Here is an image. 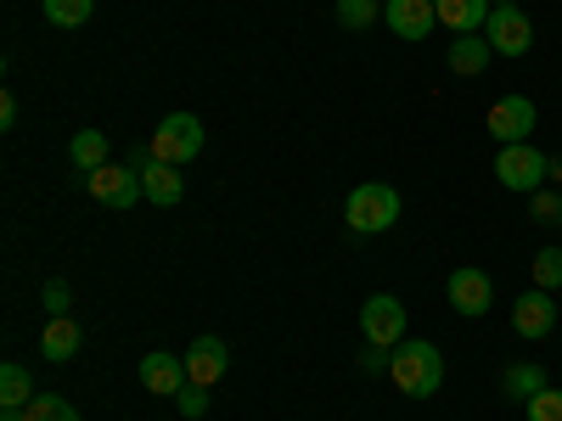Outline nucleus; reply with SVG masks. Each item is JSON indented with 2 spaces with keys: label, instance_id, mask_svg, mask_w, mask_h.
Masks as SVG:
<instances>
[{
  "label": "nucleus",
  "instance_id": "nucleus-27",
  "mask_svg": "<svg viewBox=\"0 0 562 421\" xmlns=\"http://www.w3.org/2000/svg\"><path fill=\"white\" fill-rule=\"evenodd\" d=\"M175 405H180V416H192V421H198V416L209 410V388H198V383H186V388L175 394Z\"/></svg>",
  "mask_w": 562,
  "mask_h": 421
},
{
  "label": "nucleus",
  "instance_id": "nucleus-4",
  "mask_svg": "<svg viewBox=\"0 0 562 421\" xmlns=\"http://www.w3.org/2000/svg\"><path fill=\"white\" fill-rule=\"evenodd\" d=\"M203 152V118L198 113H169L158 129H153V158L158 163H192Z\"/></svg>",
  "mask_w": 562,
  "mask_h": 421
},
{
  "label": "nucleus",
  "instance_id": "nucleus-13",
  "mask_svg": "<svg viewBox=\"0 0 562 421\" xmlns=\"http://www.w3.org/2000/svg\"><path fill=\"white\" fill-rule=\"evenodd\" d=\"M186 383H192V377H186V354H147V360H140V388H147V394L175 399Z\"/></svg>",
  "mask_w": 562,
  "mask_h": 421
},
{
  "label": "nucleus",
  "instance_id": "nucleus-33",
  "mask_svg": "<svg viewBox=\"0 0 562 421\" xmlns=\"http://www.w3.org/2000/svg\"><path fill=\"white\" fill-rule=\"evenodd\" d=\"M495 7H518V0H495Z\"/></svg>",
  "mask_w": 562,
  "mask_h": 421
},
{
  "label": "nucleus",
  "instance_id": "nucleus-14",
  "mask_svg": "<svg viewBox=\"0 0 562 421\" xmlns=\"http://www.w3.org/2000/svg\"><path fill=\"white\" fill-rule=\"evenodd\" d=\"M225 365H231V354H225L220 338H198L192 349H186V377H192L198 388H214L225 377Z\"/></svg>",
  "mask_w": 562,
  "mask_h": 421
},
{
  "label": "nucleus",
  "instance_id": "nucleus-18",
  "mask_svg": "<svg viewBox=\"0 0 562 421\" xmlns=\"http://www.w3.org/2000/svg\"><path fill=\"white\" fill-rule=\"evenodd\" d=\"M68 158H74V169L97 174L102 163H113V158H108V135H102V129H79V135L68 140Z\"/></svg>",
  "mask_w": 562,
  "mask_h": 421
},
{
  "label": "nucleus",
  "instance_id": "nucleus-25",
  "mask_svg": "<svg viewBox=\"0 0 562 421\" xmlns=\"http://www.w3.org/2000/svg\"><path fill=\"white\" fill-rule=\"evenodd\" d=\"M529 219H535V225H562V197L540 185V192L529 197Z\"/></svg>",
  "mask_w": 562,
  "mask_h": 421
},
{
  "label": "nucleus",
  "instance_id": "nucleus-24",
  "mask_svg": "<svg viewBox=\"0 0 562 421\" xmlns=\"http://www.w3.org/2000/svg\"><path fill=\"white\" fill-rule=\"evenodd\" d=\"M535 287H546V293L562 287V248H540L535 253Z\"/></svg>",
  "mask_w": 562,
  "mask_h": 421
},
{
  "label": "nucleus",
  "instance_id": "nucleus-1",
  "mask_svg": "<svg viewBox=\"0 0 562 421\" xmlns=\"http://www.w3.org/2000/svg\"><path fill=\"white\" fill-rule=\"evenodd\" d=\"M389 371H394V388H400V394H411V399H428V394H439V383H445V354H439L434 343H416V338H405V343L394 349Z\"/></svg>",
  "mask_w": 562,
  "mask_h": 421
},
{
  "label": "nucleus",
  "instance_id": "nucleus-17",
  "mask_svg": "<svg viewBox=\"0 0 562 421\" xmlns=\"http://www.w3.org/2000/svg\"><path fill=\"white\" fill-rule=\"evenodd\" d=\"M79 343H85V332H79V320L57 315L52 326H45V338H40V354L63 365V360H74V354H79Z\"/></svg>",
  "mask_w": 562,
  "mask_h": 421
},
{
  "label": "nucleus",
  "instance_id": "nucleus-28",
  "mask_svg": "<svg viewBox=\"0 0 562 421\" xmlns=\"http://www.w3.org/2000/svg\"><path fill=\"white\" fill-rule=\"evenodd\" d=\"M40 298H45V315H52V320L68 315V281H45V293H40Z\"/></svg>",
  "mask_w": 562,
  "mask_h": 421
},
{
  "label": "nucleus",
  "instance_id": "nucleus-20",
  "mask_svg": "<svg viewBox=\"0 0 562 421\" xmlns=\"http://www.w3.org/2000/svg\"><path fill=\"white\" fill-rule=\"evenodd\" d=\"M501 388H506V399H524V405H529V399L546 388V371H540V365H512L506 377H501Z\"/></svg>",
  "mask_w": 562,
  "mask_h": 421
},
{
  "label": "nucleus",
  "instance_id": "nucleus-15",
  "mask_svg": "<svg viewBox=\"0 0 562 421\" xmlns=\"http://www.w3.org/2000/svg\"><path fill=\"white\" fill-rule=\"evenodd\" d=\"M434 7H439V23H445V29L479 34V29L490 23V12H495V0H434Z\"/></svg>",
  "mask_w": 562,
  "mask_h": 421
},
{
  "label": "nucleus",
  "instance_id": "nucleus-11",
  "mask_svg": "<svg viewBox=\"0 0 562 421\" xmlns=\"http://www.w3.org/2000/svg\"><path fill=\"white\" fill-rule=\"evenodd\" d=\"M135 169H140V192H147V203L175 208V203L186 197V180H180L175 163H158V158L147 152V158H135Z\"/></svg>",
  "mask_w": 562,
  "mask_h": 421
},
{
  "label": "nucleus",
  "instance_id": "nucleus-2",
  "mask_svg": "<svg viewBox=\"0 0 562 421\" xmlns=\"http://www.w3.org/2000/svg\"><path fill=\"white\" fill-rule=\"evenodd\" d=\"M400 208H405V203H400L394 185H383V180H366V185H355V192H349L344 219H349L355 237H383V230H394Z\"/></svg>",
  "mask_w": 562,
  "mask_h": 421
},
{
  "label": "nucleus",
  "instance_id": "nucleus-32",
  "mask_svg": "<svg viewBox=\"0 0 562 421\" xmlns=\"http://www.w3.org/2000/svg\"><path fill=\"white\" fill-rule=\"evenodd\" d=\"M0 421H29V416H23V410H7V416H0Z\"/></svg>",
  "mask_w": 562,
  "mask_h": 421
},
{
  "label": "nucleus",
  "instance_id": "nucleus-6",
  "mask_svg": "<svg viewBox=\"0 0 562 421\" xmlns=\"http://www.w3.org/2000/svg\"><path fill=\"white\" fill-rule=\"evenodd\" d=\"M85 192L113 214H130L140 197H147L140 192V169H124V163H102L97 174H85Z\"/></svg>",
  "mask_w": 562,
  "mask_h": 421
},
{
  "label": "nucleus",
  "instance_id": "nucleus-9",
  "mask_svg": "<svg viewBox=\"0 0 562 421\" xmlns=\"http://www.w3.org/2000/svg\"><path fill=\"white\" fill-rule=\"evenodd\" d=\"M490 304H495V287H490L484 270H473V264L450 270V309H456V315L479 320V315H490Z\"/></svg>",
  "mask_w": 562,
  "mask_h": 421
},
{
  "label": "nucleus",
  "instance_id": "nucleus-29",
  "mask_svg": "<svg viewBox=\"0 0 562 421\" xmlns=\"http://www.w3.org/2000/svg\"><path fill=\"white\" fill-rule=\"evenodd\" d=\"M12 124H18V102L0 96V129H12Z\"/></svg>",
  "mask_w": 562,
  "mask_h": 421
},
{
  "label": "nucleus",
  "instance_id": "nucleus-5",
  "mask_svg": "<svg viewBox=\"0 0 562 421\" xmlns=\"http://www.w3.org/2000/svg\"><path fill=\"white\" fill-rule=\"evenodd\" d=\"M405 304L394 298V293H371L366 304H360V332H366V343L371 349H400L405 343Z\"/></svg>",
  "mask_w": 562,
  "mask_h": 421
},
{
  "label": "nucleus",
  "instance_id": "nucleus-3",
  "mask_svg": "<svg viewBox=\"0 0 562 421\" xmlns=\"http://www.w3.org/2000/svg\"><path fill=\"white\" fill-rule=\"evenodd\" d=\"M546 169H551V158L535 152L529 140L495 152V180L506 185V192H518V197H535V192H540V185H546Z\"/></svg>",
  "mask_w": 562,
  "mask_h": 421
},
{
  "label": "nucleus",
  "instance_id": "nucleus-12",
  "mask_svg": "<svg viewBox=\"0 0 562 421\" xmlns=\"http://www.w3.org/2000/svg\"><path fill=\"white\" fill-rule=\"evenodd\" d=\"M512 326H518V338H546L551 326H557V304H551V293L546 287H529L518 304H512Z\"/></svg>",
  "mask_w": 562,
  "mask_h": 421
},
{
  "label": "nucleus",
  "instance_id": "nucleus-30",
  "mask_svg": "<svg viewBox=\"0 0 562 421\" xmlns=\"http://www.w3.org/2000/svg\"><path fill=\"white\" fill-rule=\"evenodd\" d=\"M389 360H394V354H383V349H371V354H366V360H360V365H366V371H383V365H389Z\"/></svg>",
  "mask_w": 562,
  "mask_h": 421
},
{
  "label": "nucleus",
  "instance_id": "nucleus-31",
  "mask_svg": "<svg viewBox=\"0 0 562 421\" xmlns=\"http://www.w3.org/2000/svg\"><path fill=\"white\" fill-rule=\"evenodd\" d=\"M546 180H557V185H562V158H551V169H546Z\"/></svg>",
  "mask_w": 562,
  "mask_h": 421
},
{
  "label": "nucleus",
  "instance_id": "nucleus-7",
  "mask_svg": "<svg viewBox=\"0 0 562 421\" xmlns=\"http://www.w3.org/2000/svg\"><path fill=\"white\" fill-rule=\"evenodd\" d=\"M484 39H490L495 57H524L535 45V23H529L524 7H495L490 23H484Z\"/></svg>",
  "mask_w": 562,
  "mask_h": 421
},
{
  "label": "nucleus",
  "instance_id": "nucleus-21",
  "mask_svg": "<svg viewBox=\"0 0 562 421\" xmlns=\"http://www.w3.org/2000/svg\"><path fill=\"white\" fill-rule=\"evenodd\" d=\"M40 7H45V23H57V29H79V23H90L97 0H40Z\"/></svg>",
  "mask_w": 562,
  "mask_h": 421
},
{
  "label": "nucleus",
  "instance_id": "nucleus-16",
  "mask_svg": "<svg viewBox=\"0 0 562 421\" xmlns=\"http://www.w3.org/2000/svg\"><path fill=\"white\" fill-rule=\"evenodd\" d=\"M490 39L484 34H456V45H450V73H461V79H479L484 68H490Z\"/></svg>",
  "mask_w": 562,
  "mask_h": 421
},
{
  "label": "nucleus",
  "instance_id": "nucleus-26",
  "mask_svg": "<svg viewBox=\"0 0 562 421\" xmlns=\"http://www.w3.org/2000/svg\"><path fill=\"white\" fill-rule=\"evenodd\" d=\"M529 421H562V394L557 388H540L529 399Z\"/></svg>",
  "mask_w": 562,
  "mask_h": 421
},
{
  "label": "nucleus",
  "instance_id": "nucleus-8",
  "mask_svg": "<svg viewBox=\"0 0 562 421\" xmlns=\"http://www.w3.org/2000/svg\"><path fill=\"white\" fill-rule=\"evenodd\" d=\"M535 124H540V113H535L529 96H501V102L490 107V118H484V129L501 140V147H518V140H529Z\"/></svg>",
  "mask_w": 562,
  "mask_h": 421
},
{
  "label": "nucleus",
  "instance_id": "nucleus-10",
  "mask_svg": "<svg viewBox=\"0 0 562 421\" xmlns=\"http://www.w3.org/2000/svg\"><path fill=\"white\" fill-rule=\"evenodd\" d=\"M383 23H389L400 39H428L434 23H439V7H434V0H389Z\"/></svg>",
  "mask_w": 562,
  "mask_h": 421
},
{
  "label": "nucleus",
  "instance_id": "nucleus-22",
  "mask_svg": "<svg viewBox=\"0 0 562 421\" xmlns=\"http://www.w3.org/2000/svg\"><path fill=\"white\" fill-rule=\"evenodd\" d=\"M23 416H29V421H79V410H74L63 394H34V399L23 405Z\"/></svg>",
  "mask_w": 562,
  "mask_h": 421
},
{
  "label": "nucleus",
  "instance_id": "nucleus-23",
  "mask_svg": "<svg viewBox=\"0 0 562 421\" xmlns=\"http://www.w3.org/2000/svg\"><path fill=\"white\" fill-rule=\"evenodd\" d=\"M378 18H383L378 0H338V23H344V29H371Z\"/></svg>",
  "mask_w": 562,
  "mask_h": 421
},
{
  "label": "nucleus",
  "instance_id": "nucleus-19",
  "mask_svg": "<svg viewBox=\"0 0 562 421\" xmlns=\"http://www.w3.org/2000/svg\"><path fill=\"white\" fill-rule=\"evenodd\" d=\"M29 399H34L29 371H23L18 360H7V365H0V405H7V410H23Z\"/></svg>",
  "mask_w": 562,
  "mask_h": 421
}]
</instances>
